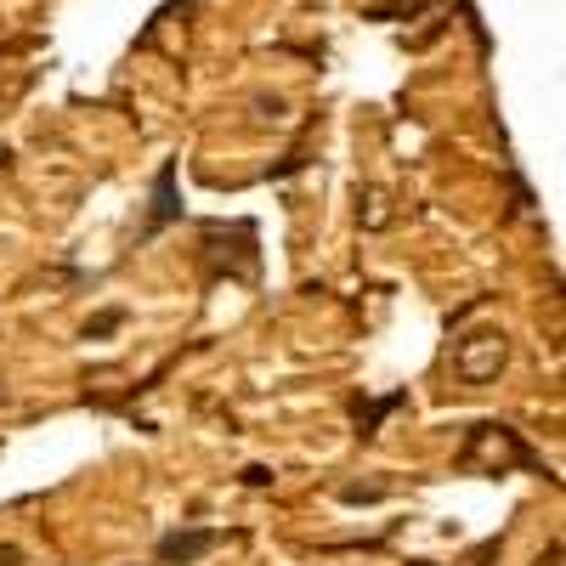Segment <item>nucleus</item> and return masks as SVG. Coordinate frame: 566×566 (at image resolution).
Instances as JSON below:
<instances>
[{"label":"nucleus","mask_w":566,"mask_h":566,"mask_svg":"<svg viewBox=\"0 0 566 566\" xmlns=\"http://www.w3.org/2000/svg\"><path fill=\"white\" fill-rule=\"evenodd\" d=\"M459 464L464 470H510V464H522V470H533L538 459H533V448L510 431V424H476L470 431V442H464V453H459Z\"/></svg>","instance_id":"f257e3e1"},{"label":"nucleus","mask_w":566,"mask_h":566,"mask_svg":"<svg viewBox=\"0 0 566 566\" xmlns=\"http://www.w3.org/2000/svg\"><path fill=\"white\" fill-rule=\"evenodd\" d=\"M504 363H510L504 328H476V335H464L459 352H453V368H459V380H464V386H488V380H499Z\"/></svg>","instance_id":"f03ea898"},{"label":"nucleus","mask_w":566,"mask_h":566,"mask_svg":"<svg viewBox=\"0 0 566 566\" xmlns=\"http://www.w3.org/2000/svg\"><path fill=\"white\" fill-rule=\"evenodd\" d=\"M216 544H221V533H170V538H159V566H193Z\"/></svg>","instance_id":"7ed1b4c3"},{"label":"nucleus","mask_w":566,"mask_h":566,"mask_svg":"<svg viewBox=\"0 0 566 566\" xmlns=\"http://www.w3.org/2000/svg\"><path fill=\"white\" fill-rule=\"evenodd\" d=\"M176 216H181V205H176V165H165L159 181H154V221H148V232H159Z\"/></svg>","instance_id":"20e7f679"},{"label":"nucleus","mask_w":566,"mask_h":566,"mask_svg":"<svg viewBox=\"0 0 566 566\" xmlns=\"http://www.w3.org/2000/svg\"><path fill=\"white\" fill-rule=\"evenodd\" d=\"M18 560H23V549H12V544L0 549V566H18Z\"/></svg>","instance_id":"39448f33"}]
</instances>
